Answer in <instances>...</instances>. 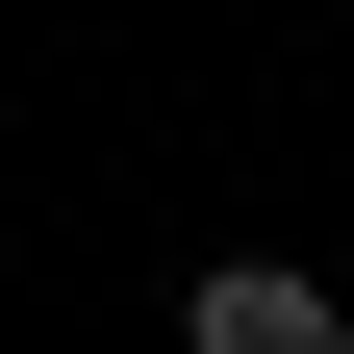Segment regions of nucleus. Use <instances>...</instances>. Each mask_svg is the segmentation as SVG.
I'll list each match as a JSON object with an SVG mask.
<instances>
[{"mask_svg": "<svg viewBox=\"0 0 354 354\" xmlns=\"http://www.w3.org/2000/svg\"><path fill=\"white\" fill-rule=\"evenodd\" d=\"M177 354H354V304H329V279H279V253H228V279L177 304Z\"/></svg>", "mask_w": 354, "mask_h": 354, "instance_id": "obj_1", "label": "nucleus"}]
</instances>
